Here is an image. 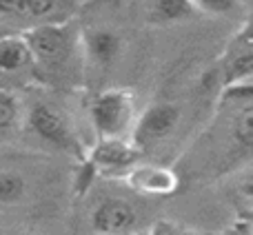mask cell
Segmentation results:
<instances>
[{"label":"cell","instance_id":"11","mask_svg":"<svg viewBox=\"0 0 253 235\" xmlns=\"http://www.w3.org/2000/svg\"><path fill=\"white\" fill-rule=\"evenodd\" d=\"M253 78V25L247 27L222 60V84L242 82Z\"/></svg>","mask_w":253,"mask_h":235},{"label":"cell","instance_id":"14","mask_svg":"<svg viewBox=\"0 0 253 235\" xmlns=\"http://www.w3.org/2000/svg\"><path fill=\"white\" fill-rule=\"evenodd\" d=\"M25 124V102L13 89L0 87V142L20 133Z\"/></svg>","mask_w":253,"mask_h":235},{"label":"cell","instance_id":"19","mask_svg":"<svg viewBox=\"0 0 253 235\" xmlns=\"http://www.w3.org/2000/svg\"><path fill=\"white\" fill-rule=\"evenodd\" d=\"M0 235H42V233H31V231H20V233H0Z\"/></svg>","mask_w":253,"mask_h":235},{"label":"cell","instance_id":"1","mask_svg":"<svg viewBox=\"0 0 253 235\" xmlns=\"http://www.w3.org/2000/svg\"><path fill=\"white\" fill-rule=\"evenodd\" d=\"M25 36L34 53L36 84L67 93L87 87V60L78 22L38 27Z\"/></svg>","mask_w":253,"mask_h":235},{"label":"cell","instance_id":"10","mask_svg":"<svg viewBox=\"0 0 253 235\" xmlns=\"http://www.w3.org/2000/svg\"><path fill=\"white\" fill-rule=\"evenodd\" d=\"M123 180L133 191L147 193V196H171L180 187V178L173 169L158 164H142V162L135 164Z\"/></svg>","mask_w":253,"mask_h":235},{"label":"cell","instance_id":"22","mask_svg":"<svg viewBox=\"0 0 253 235\" xmlns=\"http://www.w3.org/2000/svg\"><path fill=\"white\" fill-rule=\"evenodd\" d=\"M251 80H253V78H251Z\"/></svg>","mask_w":253,"mask_h":235},{"label":"cell","instance_id":"3","mask_svg":"<svg viewBox=\"0 0 253 235\" xmlns=\"http://www.w3.org/2000/svg\"><path fill=\"white\" fill-rule=\"evenodd\" d=\"M78 9L80 0H0V36L76 20Z\"/></svg>","mask_w":253,"mask_h":235},{"label":"cell","instance_id":"9","mask_svg":"<svg viewBox=\"0 0 253 235\" xmlns=\"http://www.w3.org/2000/svg\"><path fill=\"white\" fill-rule=\"evenodd\" d=\"M138 224V211L125 197H102L91 211L93 233L131 235Z\"/></svg>","mask_w":253,"mask_h":235},{"label":"cell","instance_id":"18","mask_svg":"<svg viewBox=\"0 0 253 235\" xmlns=\"http://www.w3.org/2000/svg\"><path fill=\"white\" fill-rule=\"evenodd\" d=\"M153 235H200L196 231H189V229H182V227H175L171 222H158L153 227Z\"/></svg>","mask_w":253,"mask_h":235},{"label":"cell","instance_id":"2","mask_svg":"<svg viewBox=\"0 0 253 235\" xmlns=\"http://www.w3.org/2000/svg\"><path fill=\"white\" fill-rule=\"evenodd\" d=\"M22 131L31 133L47 149L71 156L78 162H83L87 157V149H84L83 140L78 135L74 118L69 116V111H65V107H60L53 100L36 98L34 102L25 105Z\"/></svg>","mask_w":253,"mask_h":235},{"label":"cell","instance_id":"21","mask_svg":"<svg viewBox=\"0 0 253 235\" xmlns=\"http://www.w3.org/2000/svg\"><path fill=\"white\" fill-rule=\"evenodd\" d=\"M93 235H109V233H93Z\"/></svg>","mask_w":253,"mask_h":235},{"label":"cell","instance_id":"4","mask_svg":"<svg viewBox=\"0 0 253 235\" xmlns=\"http://www.w3.org/2000/svg\"><path fill=\"white\" fill-rule=\"evenodd\" d=\"M87 114L98 140H131L135 129V100L125 87L102 89L89 100Z\"/></svg>","mask_w":253,"mask_h":235},{"label":"cell","instance_id":"17","mask_svg":"<svg viewBox=\"0 0 253 235\" xmlns=\"http://www.w3.org/2000/svg\"><path fill=\"white\" fill-rule=\"evenodd\" d=\"M98 169H96V164H93L89 157H84L83 162H80V166L76 169V173H74V182H71V189H74V193L76 196H84V193L91 189V184H93V180L98 178Z\"/></svg>","mask_w":253,"mask_h":235},{"label":"cell","instance_id":"7","mask_svg":"<svg viewBox=\"0 0 253 235\" xmlns=\"http://www.w3.org/2000/svg\"><path fill=\"white\" fill-rule=\"evenodd\" d=\"M36 84L34 53L25 34L0 36V87L20 89Z\"/></svg>","mask_w":253,"mask_h":235},{"label":"cell","instance_id":"12","mask_svg":"<svg viewBox=\"0 0 253 235\" xmlns=\"http://www.w3.org/2000/svg\"><path fill=\"white\" fill-rule=\"evenodd\" d=\"M29 178L20 166L0 164V211H13L29 197Z\"/></svg>","mask_w":253,"mask_h":235},{"label":"cell","instance_id":"5","mask_svg":"<svg viewBox=\"0 0 253 235\" xmlns=\"http://www.w3.org/2000/svg\"><path fill=\"white\" fill-rule=\"evenodd\" d=\"M87 60V82L98 84L114 71L125 49V34L114 25H80Z\"/></svg>","mask_w":253,"mask_h":235},{"label":"cell","instance_id":"16","mask_svg":"<svg viewBox=\"0 0 253 235\" xmlns=\"http://www.w3.org/2000/svg\"><path fill=\"white\" fill-rule=\"evenodd\" d=\"M198 13L215 18H233L245 9V0H191Z\"/></svg>","mask_w":253,"mask_h":235},{"label":"cell","instance_id":"6","mask_svg":"<svg viewBox=\"0 0 253 235\" xmlns=\"http://www.w3.org/2000/svg\"><path fill=\"white\" fill-rule=\"evenodd\" d=\"M180 120H182V111L175 102H153L138 116L135 129L131 133V142L142 149V153L151 151L173 138Z\"/></svg>","mask_w":253,"mask_h":235},{"label":"cell","instance_id":"15","mask_svg":"<svg viewBox=\"0 0 253 235\" xmlns=\"http://www.w3.org/2000/svg\"><path fill=\"white\" fill-rule=\"evenodd\" d=\"M229 138L238 156L253 153V100L238 105L236 114L229 122Z\"/></svg>","mask_w":253,"mask_h":235},{"label":"cell","instance_id":"20","mask_svg":"<svg viewBox=\"0 0 253 235\" xmlns=\"http://www.w3.org/2000/svg\"><path fill=\"white\" fill-rule=\"evenodd\" d=\"M131 235H153V231H133Z\"/></svg>","mask_w":253,"mask_h":235},{"label":"cell","instance_id":"13","mask_svg":"<svg viewBox=\"0 0 253 235\" xmlns=\"http://www.w3.org/2000/svg\"><path fill=\"white\" fill-rule=\"evenodd\" d=\"M198 13L191 0H144V16L149 25H175L191 20Z\"/></svg>","mask_w":253,"mask_h":235},{"label":"cell","instance_id":"8","mask_svg":"<svg viewBox=\"0 0 253 235\" xmlns=\"http://www.w3.org/2000/svg\"><path fill=\"white\" fill-rule=\"evenodd\" d=\"M142 156V149H138L131 140H96L93 149L87 153L98 173L114 178H125L135 164H140Z\"/></svg>","mask_w":253,"mask_h":235}]
</instances>
